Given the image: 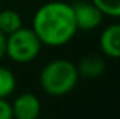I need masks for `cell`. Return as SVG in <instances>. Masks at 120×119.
Masks as SVG:
<instances>
[{"label":"cell","mask_w":120,"mask_h":119,"mask_svg":"<svg viewBox=\"0 0 120 119\" xmlns=\"http://www.w3.org/2000/svg\"><path fill=\"white\" fill-rule=\"evenodd\" d=\"M30 28L43 46L59 48L67 44L78 32L73 6L61 0L44 3L35 11Z\"/></svg>","instance_id":"6da1fadb"},{"label":"cell","mask_w":120,"mask_h":119,"mask_svg":"<svg viewBox=\"0 0 120 119\" xmlns=\"http://www.w3.org/2000/svg\"><path fill=\"white\" fill-rule=\"evenodd\" d=\"M79 78L75 63L65 58H56L41 69L38 81L41 90L49 96H64L75 90Z\"/></svg>","instance_id":"7a4b0ae2"},{"label":"cell","mask_w":120,"mask_h":119,"mask_svg":"<svg viewBox=\"0 0 120 119\" xmlns=\"http://www.w3.org/2000/svg\"><path fill=\"white\" fill-rule=\"evenodd\" d=\"M40 38L32 28L21 26L15 32L6 35V57L17 64L34 61L41 52Z\"/></svg>","instance_id":"3957f363"},{"label":"cell","mask_w":120,"mask_h":119,"mask_svg":"<svg viewBox=\"0 0 120 119\" xmlns=\"http://www.w3.org/2000/svg\"><path fill=\"white\" fill-rule=\"evenodd\" d=\"M73 6V15L78 31H93L99 28L103 21V14L88 0L76 2Z\"/></svg>","instance_id":"277c9868"},{"label":"cell","mask_w":120,"mask_h":119,"mask_svg":"<svg viewBox=\"0 0 120 119\" xmlns=\"http://www.w3.org/2000/svg\"><path fill=\"white\" fill-rule=\"evenodd\" d=\"M11 110L12 119H38L41 113V104L37 95L24 92L11 102Z\"/></svg>","instance_id":"5b68a950"},{"label":"cell","mask_w":120,"mask_h":119,"mask_svg":"<svg viewBox=\"0 0 120 119\" xmlns=\"http://www.w3.org/2000/svg\"><path fill=\"white\" fill-rule=\"evenodd\" d=\"M99 48L106 58L117 60L120 57V24L111 23L100 32Z\"/></svg>","instance_id":"8992f818"},{"label":"cell","mask_w":120,"mask_h":119,"mask_svg":"<svg viewBox=\"0 0 120 119\" xmlns=\"http://www.w3.org/2000/svg\"><path fill=\"white\" fill-rule=\"evenodd\" d=\"M105 66L106 64L102 55L88 54L84 58H81L79 64H76V69L79 76L87 78V79H93V78H99L105 72Z\"/></svg>","instance_id":"52a82bcc"},{"label":"cell","mask_w":120,"mask_h":119,"mask_svg":"<svg viewBox=\"0 0 120 119\" xmlns=\"http://www.w3.org/2000/svg\"><path fill=\"white\" fill-rule=\"evenodd\" d=\"M23 26L21 15L14 9H2L0 11V32L5 35L15 32L17 29Z\"/></svg>","instance_id":"ba28073f"},{"label":"cell","mask_w":120,"mask_h":119,"mask_svg":"<svg viewBox=\"0 0 120 119\" xmlns=\"http://www.w3.org/2000/svg\"><path fill=\"white\" fill-rule=\"evenodd\" d=\"M15 87H17V78L14 72L5 66H0V98L8 99V96L15 92Z\"/></svg>","instance_id":"9c48e42d"},{"label":"cell","mask_w":120,"mask_h":119,"mask_svg":"<svg viewBox=\"0 0 120 119\" xmlns=\"http://www.w3.org/2000/svg\"><path fill=\"white\" fill-rule=\"evenodd\" d=\"M90 2L102 12L103 17H120V0H90Z\"/></svg>","instance_id":"30bf717a"},{"label":"cell","mask_w":120,"mask_h":119,"mask_svg":"<svg viewBox=\"0 0 120 119\" xmlns=\"http://www.w3.org/2000/svg\"><path fill=\"white\" fill-rule=\"evenodd\" d=\"M0 119H12L11 102L6 98H0Z\"/></svg>","instance_id":"8fae6325"},{"label":"cell","mask_w":120,"mask_h":119,"mask_svg":"<svg viewBox=\"0 0 120 119\" xmlns=\"http://www.w3.org/2000/svg\"><path fill=\"white\" fill-rule=\"evenodd\" d=\"M6 57V35L0 32V60Z\"/></svg>","instance_id":"7c38bea8"}]
</instances>
